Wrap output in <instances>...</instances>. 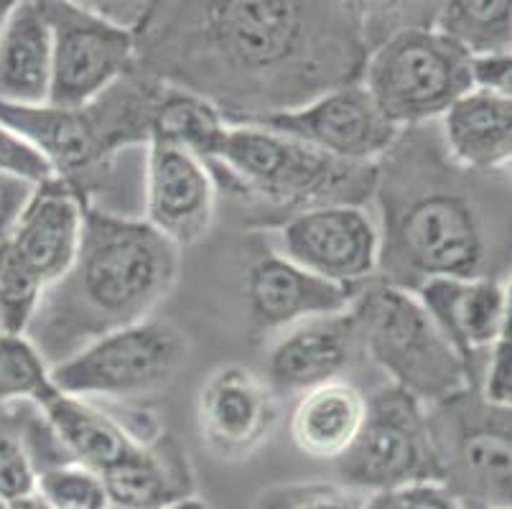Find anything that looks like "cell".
Listing matches in <instances>:
<instances>
[{"mask_svg": "<svg viewBox=\"0 0 512 509\" xmlns=\"http://www.w3.org/2000/svg\"><path fill=\"white\" fill-rule=\"evenodd\" d=\"M370 51L367 3L352 0H164L136 28V69L204 97L227 125L360 82Z\"/></svg>", "mask_w": 512, "mask_h": 509, "instance_id": "obj_1", "label": "cell"}, {"mask_svg": "<svg viewBox=\"0 0 512 509\" xmlns=\"http://www.w3.org/2000/svg\"><path fill=\"white\" fill-rule=\"evenodd\" d=\"M377 280L416 293L434 278L512 273V176L451 158L441 125L400 130L377 161Z\"/></svg>", "mask_w": 512, "mask_h": 509, "instance_id": "obj_2", "label": "cell"}, {"mask_svg": "<svg viewBox=\"0 0 512 509\" xmlns=\"http://www.w3.org/2000/svg\"><path fill=\"white\" fill-rule=\"evenodd\" d=\"M179 252L146 219L90 204L77 258L46 288L26 336L54 367L102 336L146 321L176 286Z\"/></svg>", "mask_w": 512, "mask_h": 509, "instance_id": "obj_3", "label": "cell"}, {"mask_svg": "<svg viewBox=\"0 0 512 509\" xmlns=\"http://www.w3.org/2000/svg\"><path fill=\"white\" fill-rule=\"evenodd\" d=\"M217 191L263 227L321 207H362L375 196L377 163H349L265 125H230L207 161Z\"/></svg>", "mask_w": 512, "mask_h": 509, "instance_id": "obj_4", "label": "cell"}, {"mask_svg": "<svg viewBox=\"0 0 512 509\" xmlns=\"http://www.w3.org/2000/svg\"><path fill=\"white\" fill-rule=\"evenodd\" d=\"M164 87V82L133 67L85 107L0 102V123L29 140L57 179L87 196L90 181L105 174L115 156L125 148L151 143L153 115Z\"/></svg>", "mask_w": 512, "mask_h": 509, "instance_id": "obj_5", "label": "cell"}, {"mask_svg": "<svg viewBox=\"0 0 512 509\" xmlns=\"http://www.w3.org/2000/svg\"><path fill=\"white\" fill-rule=\"evenodd\" d=\"M352 316L365 357L390 377V385L434 405L472 385L467 364L454 352L416 293L367 280L357 288Z\"/></svg>", "mask_w": 512, "mask_h": 509, "instance_id": "obj_6", "label": "cell"}, {"mask_svg": "<svg viewBox=\"0 0 512 509\" xmlns=\"http://www.w3.org/2000/svg\"><path fill=\"white\" fill-rule=\"evenodd\" d=\"M362 87L393 125L441 123L474 90L472 59L431 23L398 28L367 56Z\"/></svg>", "mask_w": 512, "mask_h": 509, "instance_id": "obj_7", "label": "cell"}, {"mask_svg": "<svg viewBox=\"0 0 512 509\" xmlns=\"http://www.w3.org/2000/svg\"><path fill=\"white\" fill-rule=\"evenodd\" d=\"M439 482L467 507L512 509V405L467 387L426 408Z\"/></svg>", "mask_w": 512, "mask_h": 509, "instance_id": "obj_8", "label": "cell"}, {"mask_svg": "<svg viewBox=\"0 0 512 509\" xmlns=\"http://www.w3.org/2000/svg\"><path fill=\"white\" fill-rule=\"evenodd\" d=\"M189 359V336L171 321L146 319L113 331L51 367L62 395L82 400L143 398L164 390Z\"/></svg>", "mask_w": 512, "mask_h": 509, "instance_id": "obj_9", "label": "cell"}, {"mask_svg": "<svg viewBox=\"0 0 512 509\" xmlns=\"http://www.w3.org/2000/svg\"><path fill=\"white\" fill-rule=\"evenodd\" d=\"M334 464L339 482L362 494L439 482L426 405L395 385L375 390L367 398L360 436Z\"/></svg>", "mask_w": 512, "mask_h": 509, "instance_id": "obj_10", "label": "cell"}, {"mask_svg": "<svg viewBox=\"0 0 512 509\" xmlns=\"http://www.w3.org/2000/svg\"><path fill=\"white\" fill-rule=\"evenodd\" d=\"M51 28V95L46 105L85 107L136 67V31L92 3L41 0Z\"/></svg>", "mask_w": 512, "mask_h": 509, "instance_id": "obj_11", "label": "cell"}, {"mask_svg": "<svg viewBox=\"0 0 512 509\" xmlns=\"http://www.w3.org/2000/svg\"><path fill=\"white\" fill-rule=\"evenodd\" d=\"M281 255L316 278L360 288L377 278L380 230L362 207H321L288 219L278 230Z\"/></svg>", "mask_w": 512, "mask_h": 509, "instance_id": "obj_12", "label": "cell"}, {"mask_svg": "<svg viewBox=\"0 0 512 509\" xmlns=\"http://www.w3.org/2000/svg\"><path fill=\"white\" fill-rule=\"evenodd\" d=\"M253 125L304 140L316 151L349 163H377L400 135L398 125L385 118L362 82L344 84L301 110Z\"/></svg>", "mask_w": 512, "mask_h": 509, "instance_id": "obj_13", "label": "cell"}, {"mask_svg": "<svg viewBox=\"0 0 512 509\" xmlns=\"http://www.w3.org/2000/svg\"><path fill=\"white\" fill-rule=\"evenodd\" d=\"M278 415L276 387L240 364L214 370L199 390V438L220 461L253 456L278 426Z\"/></svg>", "mask_w": 512, "mask_h": 509, "instance_id": "obj_14", "label": "cell"}, {"mask_svg": "<svg viewBox=\"0 0 512 509\" xmlns=\"http://www.w3.org/2000/svg\"><path fill=\"white\" fill-rule=\"evenodd\" d=\"M214 212L217 184L207 163L174 143L151 140L146 146V222L181 250L207 235Z\"/></svg>", "mask_w": 512, "mask_h": 509, "instance_id": "obj_15", "label": "cell"}, {"mask_svg": "<svg viewBox=\"0 0 512 509\" xmlns=\"http://www.w3.org/2000/svg\"><path fill=\"white\" fill-rule=\"evenodd\" d=\"M416 296L467 364L472 385L482 387L505 311V280L434 278Z\"/></svg>", "mask_w": 512, "mask_h": 509, "instance_id": "obj_16", "label": "cell"}, {"mask_svg": "<svg viewBox=\"0 0 512 509\" xmlns=\"http://www.w3.org/2000/svg\"><path fill=\"white\" fill-rule=\"evenodd\" d=\"M87 207L90 199L85 194H79L67 181L51 179L36 186L6 237L16 258L39 275L46 288L72 268L85 230Z\"/></svg>", "mask_w": 512, "mask_h": 509, "instance_id": "obj_17", "label": "cell"}, {"mask_svg": "<svg viewBox=\"0 0 512 509\" xmlns=\"http://www.w3.org/2000/svg\"><path fill=\"white\" fill-rule=\"evenodd\" d=\"M365 357L352 311L306 319L276 339L268 352V382L281 392H306L342 380Z\"/></svg>", "mask_w": 512, "mask_h": 509, "instance_id": "obj_18", "label": "cell"}, {"mask_svg": "<svg viewBox=\"0 0 512 509\" xmlns=\"http://www.w3.org/2000/svg\"><path fill=\"white\" fill-rule=\"evenodd\" d=\"M357 288H344L316 278L281 252H265L245 273V298L255 326L265 331L291 329L306 319L344 314L352 308Z\"/></svg>", "mask_w": 512, "mask_h": 509, "instance_id": "obj_19", "label": "cell"}, {"mask_svg": "<svg viewBox=\"0 0 512 509\" xmlns=\"http://www.w3.org/2000/svg\"><path fill=\"white\" fill-rule=\"evenodd\" d=\"M113 509H171L194 497L186 451L169 436L136 446L102 474Z\"/></svg>", "mask_w": 512, "mask_h": 509, "instance_id": "obj_20", "label": "cell"}, {"mask_svg": "<svg viewBox=\"0 0 512 509\" xmlns=\"http://www.w3.org/2000/svg\"><path fill=\"white\" fill-rule=\"evenodd\" d=\"M51 95V28L41 0L13 3L0 31V102L46 105Z\"/></svg>", "mask_w": 512, "mask_h": 509, "instance_id": "obj_21", "label": "cell"}, {"mask_svg": "<svg viewBox=\"0 0 512 509\" xmlns=\"http://www.w3.org/2000/svg\"><path fill=\"white\" fill-rule=\"evenodd\" d=\"M441 138L456 163L472 171H507L512 163V102L472 90L441 118Z\"/></svg>", "mask_w": 512, "mask_h": 509, "instance_id": "obj_22", "label": "cell"}, {"mask_svg": "<svg viewBox=\"0 0 512 509\" xmlns=\"http://www.w3.org/2000/svg\"><path fill=\"white\" fill-rule=\"evenodd\" d=\"M367 398L352 382L334 380L306 390L291 413V438L301 454L337 461L360 436Z\"/></svg>", "mask_w": 512, "mask_h": 509, "instance_id": "obj_23", "label": "cell"}, {"mask_svg": "<svg viewBox=\"0 0 512 509\" xmlns=\"http://www.w3.org/2000/svg\"><path fill=\"white\" fill-rule=\"evenodd\" d=\"M41 413L69 461L87 466L100 476L125 459L136 446H146L136 441V436L123 426V420L113 410L102 408L92 400L59 392L57 398H51L41 408Z\"/></svg>", "mask_w": 512, "mask_h": 509, "instance_id": "obj_24", "label": "cell"}, {"mask_svg": "<svg viewBox=\"0 0 512 509\" xmlns=\"http://www.w3.org/2000/svg\"><path fill=\"white\" fill-rule=\"evenodd\" d=\"M431 26L477 59L512 54V0H456L439 3Z\"/></svg>", "mask_w": 512, "mask_h": 509, "instance_id": "obj_25", "label": "cell"}, {"mask_svg": "<svg viewBox=\"0 0 512 509\" xmlns=\"http://www.w3.org/2000/svg\"><path fill=\"white\" fill-rule=\"evenodd\" d=\"M230 130L222 112L204 97L176 87H164L153 115L151 140H166L174 146L192 151L204 163L214 161Z\"/></svg>", "mask_w": 512, "mask_h": 509, "instance_id": "obj_26", "label": "cell"}, {"mask_svg": "<svg viewBox=\"0 0 512 509\" xmlns=\"http://www.w3.org/2000/svg\"><path fill=\"white\" fill-rule=\"evenodd\" d=\"M41 408L31 403L0 405V499L18 502L36 494V466L31 438L41 420Z\"/></svg>", "mask_w": 512, "mask_h": 509, "instance_id": "obj_27", "label": "cell"}, {"mask_svg": "<svg viewBox=\"0 0 512 509\" xmlns=\"http://www.w3.org/2000/svg\"><path fill=\"white\" fill-rule=\"evenodd\" d=\"M59 390L51 364L26 334H0V405L31 403L44 408Z\"/></svg>", "mask_w": 512, "mask_h": 509, "instance_id": "obj_28", "label": "cell"}, {"mask_svg": "<svg viewBox=\"0 0 512 509\" xmlns=\"http://www.w3.org/2000/svg\"><path fill=\"white\" fill-rule=\"evenodd\" d=\"M46 286L31 273L8 242H0V334H26L41 306Z\"/></svg>", "mask_w": 512, "mask_h": 509, "instance_id": "obj_29", "label": "cell"}, {"mask_svg": "<svg viewBox=\"0 0 512 509\" xmlns=\"http://www.w3.org/2000/svg\"><path fill=\"white\" fill-rule=\"evenodd\" d=\"M36 494L54 509H113L102 476L74 461L39 471Z\"/></svg>", "mask_w": 512, "mask_h": 509, "instance_id": "obj_30", "label": "cell"}, {"mask_svg": "<svg viewBox=\"0 0 512 509\" xmlns=\"http://www.w3.org/2000/svg\"><path fill=\"white\" fill-rule=\"evenodd\" d=\"M253 509H367V494L342 482H283L258 492Z\"/></svg>", "mask_w": 512, "mask_h": 509, "instance_id": "obj_31", "label": "cell"}, {"mask_svg": "<svg viewBox=\"0 0 512 509\" xmlns=\"http://www.w3.org/2000/svg\"><path fill=\"white\" fill-rule=\"evenodd\" d=\"M482 392L490 400L510 405L512 398V273L505 280V311L497 342L492 347L487 375H484Z\"/></svg>", "mask_w": 512, "mask_h": 509, "instance_id": "obj_32", "label": "cell"}, {"mask_svg": "<svg viewBox=\"0 0 512 509\" xmlns=\"http://www.w3.org/2000/svg\"><path fill=\"white\" fill-rule=\"evenodd\" d=\"M0 174L16 176V179L29 181L34 186L57 179L49 161L31 146L29 140L21 138L16 130L3 123H0Z\"/></svg>", "mask_w": 512, "mask_h": 509, "instance_id": "obj_33", "label": "cell"}, {"mask_svg": "<svg viewBox=\"0 0 512 509\" xmlns=\"http://www.w3.org/2000/svg\"><path fill=\"white\" fill-rule=\"evenodd\" d=\"M367 509H467L441 482H421L393 492L367 494Z\"/></svg>", "mask_w": 512, "mask_h": 509, "instance_id": "obj_34", "label": "cell"}, {"mask_svg": "<svg viewBox=\"0 0 512 509\" xmlns=\"http://www.w3.org/2000/svg\"><path fill=\"white\" fill-rule=\"evenodd\" d=\"M472 74L474 90H484L512 102V54L477 59L472 62Z\"/></svg>", "mask_w": 512, "mask_h": 509, "instance_id": "obj_35", "label": "cell"}, {"mask_svg": "<svg viewBox=\"0 0 512 509\" xmlns=\"http://www.w3.org/2000/svg\"><path fill=\"white\" fill-rule=\"evenodd\" d=\"M36 191L34 184L21 181L16 176L0 174V242L11 235L13 224L21 217L23 207L29 204L31 194Z\"/></svg>", "mask_w": 512, "mask_h": 509, "instance_id": "obj_36", "label": "cell"}, {"mask_svg": "<svg viewBox=\"0 0 512 509\" xmlns=\"http://www.w3.org/2000/svg\"><path fill=\"white\" fill-rule=\"evenodd\" d=\"M11 509H54L51 504H46L39 494H31V497H23L18 502H11Z\"/></svg>", "mask_w": 512, "mask_h": 509, "instance_id": "obj_37", "label": "cell"}, {"mask_svg": "<svg viewBox=\"0 0 512 509\" xmlns=\"http://www.w3.org/2000/svg\"><path fill=\"white\" fill-rule=\"evenodd\" d=\"M171 509H209V507L204 502H199L197 497H192V499H186V502L176 504V507H171Z\"/></svg>", "mask_w": 512, "mask_h": 509, "instance_id": "obj_38", "label": "cell"}, {"mask_svg": "<svg viewBox=\"0 0 512 509\" xmlns=\"http://www.w3.org/2000/svg\"><path fill=\"white\" fill-rule=\"evenodd\" d=\"M11 8H13V0H0V31H3V23H6Z\"/></svg>", "mask_w": 512, "mask_h": 509, "instance_id": "obj_39", "label": "cell"}, {"mask_svg": "<svg viewBox=\"0 0 512 509\" xmlns=\"http://www.w3.org/2000/svg\"><path fill=\"white\" fill-rule=\"evenodd\" d=\"M0 509H11V504L3 502V499H0Z\"/></svg>", "mask_w": 512, "mask_h": 509, "instance_id": "obj_40", "label": "cell"}, {"mask_svg": "<svg viewBox=\"0 0 512 509\" xmlns=\"http://www.w3.org/2000/svg\"><path fill=\"white\" fill-rule=\"evenodd\" d=\"M464 507H467V504H464ZM467 509H487V507H467Z\"/></svg>", "mask_w": 512, "mask_h": 509, "instance_id": "obj_41", "label": "cell"}, {"mask_svg": "<svg viewBox=\"0 0 512 509\" xmlns=\"http://www.w3.org/2000/svg\"><path fill=\"white\" fill-rule=\"evenodd\" d=\"M507 174H510V176H512V163H510V168H507Z\"/></svg>", "mask_w": 512, "mask_h": 509, "instance_id": "obj_42", "label": "cell"}, {"mask_svg": "<svg viewBox=\"0 0 512 509\" xmlns=\"http://www.w3.org/2000/svg\"><path fill=\"white\" fill-rule=\"evenodd\" d=\"M510 405H512V398H510Z\"/></svg>", "mask_w": 512, "mask_h": 509, "instance_id": "obj_43", "label": "cell"}]
</instances>
